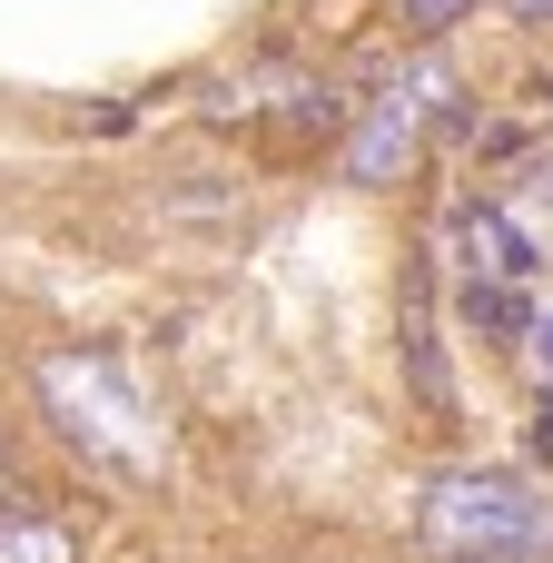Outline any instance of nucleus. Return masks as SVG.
<instances>
[{
    "instance_id": "nucleus-7",
    "label": "nucleus",
    "mask_w": 553,
    "mask_h": 563,
    "mask_svg": "<svg viewBox=\"0 0 553 563\" xmlns=\"http://www.w3.org/2000/svg\"><path fill=\"white\" fill-rule=\"evenodd\" d=\"M455 307H465V327H475L485 346H524V336H534V297H524V287H465Z\"/></svg>"
},
{
    "instance_id": "nucleus-8",
    "label": "nucleus",
    "mask_w": 553,
    "mask_h": 563,
    "mask_svg": "<svg viewBox=\"0 0 553 563\" xmlns=\"http://www.w3.org/2000/svg\"><path fill=\"white\" fill-rule=\"evenodd\" d=\"M465 10H475V0H396V20H406L416 40H445V30H455Z\"/></svg>"
},
{
    "instance_id": "nucleus-11",
    "label": "nucleus",
    "mask_w": 553,
    "mask_h": 563,
    "mask_svg": "<svg viewBox=\"0 0 553 563\" xmlns=\"http://www.w3.org/2000/svg\"><path fill=\"white\" fill-rule=\"evenodd\" d=\"M524 435H534V455H553V386L534 396V426H524Z\"/></svg>"
},
{
    "instance_id": "nucleus-6",
    "label": "nucleus",
    "mask_w": 553,
    "mask_h": 563,
    "mask_svg": "<svg viewBox=\"0 0 553 563\" xmlns=\"http://www.w3.org/2000/svg\"><path fill=\"white\" fill-rule=\"evenodd\" d=\"M0 563H79V534L59 515L20 505V515H0Z\"/></svg>"
},
{
    "instance_id": "nucleus-5",
    "label": "nucleus",
    "mask_w": 553,
    "mask_h": 563,
    "mask_svg": "<svg viewBox=\"0 0 553 563\" xmlns=\"http://www.w3.org/2000/svg\"><path fill=\"white\" fill-rule=\"evenodd\" d=\"M406 376H416V406H425V416H445V406H455V386H445V346H435V297H425V277H406Z\"/></svg>"
},
{
    "instance_id": "nucleus-10",
    "label": "nucleus",
    "mask_w": 553,
    "mask_h": 563,
    "mask_svg": "<svg viewBox=\"0 0 553 563\" xmlns=\"http://www.w3.org/2000/svg\"><path fill=\"white\" fill-rule=\"evenodd\" d=\"M505 20L515 30H553V0H505Z\"/></svg>"
},
{
    "instance_id": "nucleus-1",
    "label": "nucleus",
    "mask_w": 553,
    "mask_h": 563,
    "mask_svg": "<svg viewBox=\"0 0 553 563\" xmlns=\"http://www.w3.org/2000/svg\"><path fill=\"white\" fill-rule=\"evenodd\" d=\"M425 534L445 563H534L553 544V505L505 475V465H475V475H435L425 495Z\"/></svg>"
},
{
    "instance_id": "nucleus-9",
    "label": "nucleus",
    "mask_w": 553,
    "mask_h": 563,
    "mask_svg": "<svg viewBox=\"0 0 553 563\" xmlns=\"http://www.w3.org/2000/svg\"><path fill=\"white\" fill-rule=\"evenodd\" d=\"M524 346H534V366H544V386H553V307H534V336Z\"/></svg>"
},
{
    "instance_id": "nucleus-2",
    "label": "nucleus",
    "mask_w": 553,
    "mask_h": 563,
    "mask_svg": "<svg viewBox=\"0 0 553 563\" xmlns=\"http://www.w3.org/2000/svg\"><path fill=\"white\" fill-rule=\"evenodd\" d=\"M445 99H455V69H445L435 49H425V59H406V69H396V79H386V89L356 109L346 178H356V188H386V178H396V168L425 148V129L445 119Z\"/></svg>"
},
{
    "instance_id": "nucleus-12",
    "label": "nucleus",
    "mask_w": 553,
    "mask_h": 563,
    "mask_svg": "<svg viewBox=\"0 0 553 563\" xmlns=\"http://www.w3.org/2000/svg\"><path fill=\"white\" fill-rule=\"evenodd\" d=\"M30 495H20V465H10V445H0V515H20Z\"/></svg>"
},
{
    "instance_id": "nucleus-3",
    "label": "nucleus",
    "mask_w": 553,
    "mask_h": 563,
    "mask_svg": "<svg viewBox=\"0 0 553 563\" xmlns=\"http://www.w3.org/2000/svg\"><path fill=\"white\" fill-rule=\"evenodd\" d=\"M40 396H49V426L69 445H89L109 465H148V416H139V396L119 386L109 356H49L40 366Z\"/></svg>"
},
{
    "instance_id": "nucleus-4",
    "label": "nucleus",
    "mask_w": 553,
    "mask_h": 563,
    "mask_svg": "<svg viewBox=\"0 0 553 563\" xmlns=\"http://www.w3.org/2000/svg\"><path fill=\"white\" fill-rule=\"evenodd\" d=\"M445 257H455L465 287H524V277L544 267L534 228H524L505 198H455V208H445Z\"/></svg>"
}]
</instances>
